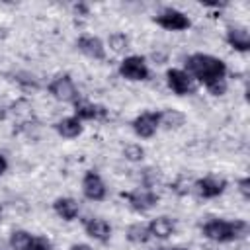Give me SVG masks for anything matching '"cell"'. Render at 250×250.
I'll return each mask as SVG.
<instances>
[{"label":"cell","instance_id":"obj_1","mask_svg":"<svg viewBox=\"0 0 250 250\" xmlns=\"http://www.w3.org/2000/svg\"><path fill=\"white\" fill-rule=\"evenodd\" d=\"M188 74L201 82L213 96H223L227 92V64L213 55L193 53L186 61Z\"/></svg>","mask_w":250,"mask_h":250},{"label":"cell","instance_id":"obj_2","mask_svg":"<svg viewBox=\"0 0 250 250\" xmlns=\"http://www.w3.org/2000/svg\"><path fill=\"white\" fill-rule=\"evenodd\" d=\"M250 227L242 219L225 221V219H211L203 225V236L213 242H232L238 238H244L248 234Z\"/></svg>","mask_w":250,"mask_h":250},{"label":"cell","instance_id":"obj_3","mask_svg":"<svg viewBox=\"0 0 250 250\" xmlns=\"http://www.w3.org/2000/svg\"><path fill=\"white\" fill-rule=\"evenodd\" d=\"M49 94L59 102H78V88L68 74H59L49 82Z\"/></svg>","mask_w":250,"mask_h":250},{"label":"cell","instance_id":"obj_4","mask_svg":"<svg viewBox=\"0 0 250 250\" xmlns=\"http://www.w3.org/2000/svg\"><path fill=\"white\" fill-rule=\"evenodd\" d=\"M152 21H154L156 25L168 29V31H184V29H188V27L191 25L189 18H188L184 12L174 10V8H164L160 14H156V16L152 18Z\"/></svg>","mask_w":250,"mask_h":250},{"label":"cell","instance_id":"obj_5","mask_svg":"<svg viewBox=\"0 0 250 250\" xmlns=\"http://www.w3.org/2000/svg\"><path fill=\"white\" fill-rule=\"evenodd\" d=\"M121 197L129 203V207L137 213H145L158 203V195L152 189H135V191H121Z\"/></svg>","mask_w":250,"mask_h":250},{"label":"cell","instance_id":"obj_6","mask_svg":"<svg viewBox=\"0 0 250 250\" xmlns=\"http://www.w3.org/2000/svg\"><path fill=\"white\" fill-rule=\"evenodd\" d=\"M119 74L127 80H133V82H139V80H146L148 78V66L145 62L143 57L139 55H131V57H125L119 64Z\"/></svg>","mask_w":250,"mask_h":250},{"label":"cell","instance_id":"obj_7","mask_svg":"<svg viewBox=\"0 0 250 250\" xmlns=\"http://www.w3.org/2000/svg\"><path fill=\"white\" fill-rule=\"evenodd\" d=\"M82 193L90 201H104L105 199L107 189H105V184H104V180H102V176L98 172L88 170L84 174V178H82Z\"/></svg>","mask_w":250,"mask_h":250},{"label":"cell","instance_id":"obj_8","mask_svg":"<svg viewBox=\"0 0 250 250\" xmlns=\"http://www.w3.org/2000/svg\"><path fill=\"white\" fill-rule=\"evenodd\" d=\"M193 189L203 199H215L227 189V180L217 178V176H205V178H199L193 182Z\"/></svg>","mask_w":250,"mask_h":250},{"label":"cell","instance_id":"obj_9","mask_svg":"<svg viewBox=\"0 0 250 250\" xmlns=\"http://www.w3.org/2000/svg\"><path fill=\"white\" fill-rule=\"evenodd\" d=\"M133 131L137 137L141 139H150L156 129L160 127V117H158V111H143L141 115H137L133 119Z\"/></svg>","mask_w":250,"mask_h":250},{"label":"cell","instance_id":"obj_10","mask_svg":"<svg viewBox=\"0 0 250 250\" xmlns=\"http://www.w3.org/2000/svg\"><path fill=\"white\" fill-rule=\"evenodd\" d=\"M166 82H168V88L178 96H186L193 92L191 76L182 68H170L166 72Z\"/></svg>","mask_w":250,"mask_h":250},{"label":"cell","instance_id":"obj_11","mask_svg":"<svg viewBox=\"0 0 250 250\" xmlns=\"http://www.w3.org/2000/svg\"><path fill=\"white\" fill-rule=\"evenodd\" d=\"M74 117L80 121H100L107 117V109L100 104H92V102H74Z\"/></svg>","mask_w":250,"mask_h":250},{"label":"cell","instance_id":"obj_12","mask_svg":"<svg viewBox=\"0 0 250 250\" xmlns=\"http://www.w3.org/2000/svg\"><path fill=\"white\" fill-rule=\"evenodd\" d=\"M76 47L80 53H84L86 57L90 59H96V61H104L105 59V47L102 43L100 37H94V35H80L76 39Z\"/></svg>","mask_w":250,"mask_h":250},{"label":"cell","instance_id":"obj_13","mask_svg":"<svg viewBox=\"0 0 250 250\" xmlns=\"http://www.w3.org/2000/svg\"><path fill=\"white\" fill-rule=\"evenodd\" d=\"M84 229H86V234L98 242H107L111 238V225L105 219H100V217L86 219Z\"/></svg>","mask_w":250,"mask_h":250},{"label":"cell","instance_id":"obj_14","mask_svg":"<svg viewBox=\"0 0 250 250\" xmlns=\"http://www.w3.org/2000/svg\"><path fill=\"white\" fill-rule=\"evenodd\" d=\"M227 43L238 51V53H246L250 49V33L244 25H230L227 29Z\"/></svg>","mask_w":250,"mask_h":250},{"label":"cell","instance_id":"obj_15","mask_svg":"<svg viewBox=\"0 0 250 250\" xmlns=\"http://www.w3.org/2000/svg\"><path fill=\"white\" fill-rule=\"evenodd\" d=\"M146 227H148L150 236H152V238H160V240L170 238V236L176 232V223H174L170 217H156V219H152Z\"/></svg>","mask_w":250,"mask_h":250},{"label":"cell","instance_id":"obj_16","mask_svg":"<svg viewBox=\"0 0 250 250\" xmlns=\"http://www.w3.org/2000/svg\"><path fill=\"white\" fill-rule=\"evenodd\" d=\"M53 209L64 221H74L78 217V213H80L78 201L72 199V197H59V199H55L53 201Z\"/></svg>","mask_w":250,"mask_h":250},{"label":"cell","instance_id":"obj_17","mask_svg":"<svg viewBox=\"0 0 250 250\" xmlns=\"http://www.w3.org/2000/svg\"><path fill=\"white\" fill-rule=\"evenodd\" d=\"M82 129H84L82 127V121L76 119L74 115L72 117H64V119H61V121L55 123V131L61 137H64V139H76L82 133Z\"/></svg>","mask_w":250,"mask_h":250},{"label":"cell","instance_id":"obj_18","mask_svg":"<svg viewBox=\"0 0 250 250\" xmlns=\"http://www.w3.org/2000/svg\"><path fill=\"white\" fill-rule=\"evenodd\" d=\"M158 117H160V125L166 127V129H178L186 123V115L178 109H164V111H158Z\"/></svg>","mask_w":250,"mask_h":250},{"label":"cell","instance_id":"obj_19","mask_svg":"<svg viewBox=\"0 0 250 250\" xmlns=\"http://www.w3.org/2000/svg\"><path fill=\"white\" fill-rule=\"evenodd\" d=\"M150 238H152V236H150V232H148V227L143 225V223H135V225H131V227L127 229V240L133 242V244H145V242H148Z\"/></svg>","mask_w":250,"mask_h":250},{"label":"cell","instance_id":"obj_20","mask_svg":"<svg viewBox=\"0 0 250 250\" xmlns=\"http://www.w3.org/2000/svg\"><path fill=\"white\" fill-rule=\"evenodd\" d=\"M33 234L31 232H27V230H23V229H18V230H14L12 234H10V248L12 250H27L29 246H31V242H33Z\"/></svg>","mask_w":250,"mask_h":250},{"label":"cell","instance_id":"obj_21","mask_svg":"<svg viewBox=\"0 0 250 250\" xmlns=\"http://www.w3.org/2000/svg\"><path fill=\"white\" fill-rule=\"evenodd\" d=\"M123 156H125V160H129V162H141V160L145 158V148H143L141 145H137V143L125 145Z\"/></svg>","mask_w":250,"mask_h":250},{"label":"cell","instance_id":"obj_22","mask_svg":"<svg viewBox=\"0 0 250 250\" xmlns=\"http://www.w3.org/2000/svg\"><path fill=\"white\" fill-rule=\"evenodd\" d=\"M109 47L115 53H123L129 47V39L123 33H113V35H109Z\"/></svg>","mask_w":250,"mask_h":250},{"label":"cell","instance_id":"obj_23","mask_svg":"<svg viewBox=\"0 0 250 250\" xmlns=\"http://www.w3.org/2000/svg\"><path fill=\"white\" fill-rule=\"evenodd\" d=\"M191 188H193V182H189L186 176H180V178H178V182L172 186V189H174L178 195H186Z\"/></svg>","mask_w":250,"mask_h":250},{"label":"cell","instance_id":"obj_24","mask_svg":"<svg viewBox=\"0 0 250 250\" xmlns=\"http://www.w3.org/2000/svg\"><path fill=\"white\" fill-rule=\"evenodd\" d=\"M238 191L242 193L244 199H250V178H240L238 180Z\"/></svg>","mask_w":250,"mask_h":250},{"label":"cell","instance_id":"obj_25","mask_svg":"<svg viewBox=\"0 0 250 250\" xmlns=\"http://www.w3.org/2000/svg\"><path fill=\"white\" fill-rule=\"evenodd\" d=\"M6 170H8V160H6L4 154H0V176H2Z\"/></svg>","mask_w":250,"mask_h":250},{"label":"cell","instance_id":"obj_26","mask_svg":"<svg viewBox=\"0 0 250 250\" xmlns=\"http://www.w3.org/2000/svg\"><path fill=\"white\" fill-rule=\"evenodd\" d=\"M70 250H92V246H88V244H74V246H70Z\"/></svg>","mask_w":250,"mask_h":250},{"label":"cell","instance_id":"obj_27","mask_svg":"<svg viewBox=\"0 0 250 250\" xmlns=\"http://www.w3.org/2000/svg\"><path fill=\"white\" fill-rule=\"evenodd\" d=\"M166 250H186V248H166Z\"/></svg>","mask_w":250,"mask_h":250},{"label":"cell","instance_id":"obj_28","mask_svg":"<svg viewBox=\"0 0 250 250\" xmlns=\"http://www.w3.org/2000/svg\"><path fill=\"white\" fill-rule=\"evenodd\" d=\"M205 250H213V248H205Z\"/></svg>","mask_w":250,"mask_h":250},{"label":"cell","instance_id":"obj_29","mask_svg":"<svg viewBox=\"0 0 250 250\" xmlns=\"http://www.w3.org/2000/svg\"><path fill=\"white\" fill-rule=\"evenodd\" d=\"M27 250H33V248H27Z\"/></svg>","mask_w":250,"mask_h":250},{"label":"cell","instance_id":"obj_30","mask_svg":"<svg viewBox=\"0 0 250 250\" xmlns=\"http://www.w3.org/2000/svg\"><path fill=\"white\" fill-rule=\"evenodd\" d=\"M0 250H4V248H0Z\"/></svg>","mask_w":250,"mask_h":250}]
</instances>
